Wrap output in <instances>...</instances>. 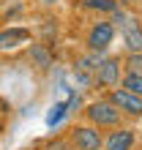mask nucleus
<instances>
[{"mask_svg":"<svg viewBox=\"0 0 142 150\" xmlns=\"http://www.w3.org/2000/svg\"><path fill=\"white\" fill-rule=\"evenodd\" d=\"M115 36H118V28H115L107 16H99L96 22H90V28L85 33V49L107 55V49L115 44Z\"/></svg>","mask_w":142,"mask_h":150,"instance_id":"f03ea898","label":"nucleus"},{"mask_svg":"<svg viewBox=\"0 0 142 150\" xmlns=\"http://www.w3.org/2000/svg\"><path fill=\"white\" fill-rule=\"evenodd\" d=\"M120 38L126 52H142V19L134 14H129V19L120 25Z\"/></svg>","mask_w":142,"mask_h":150,"instance_id":"1a4fd4ad","label":"nucleus"},{"mask_svg":"<svg viewBox=\"0 0 142 150\" xmlns=\"http://www.w3.org/2000/svg\"><path fill=\"white\" fill-rule=\"evenodd\" d=\"M0 3H3V0H0Z\"/></svg>","mask_w":142,"mask_h":150,"instance_id":"4be33fe9","label":"nucleus"},{"mask_svg":"<svg viewBox=\"0 0 142 150\" xmlns=\"http://www.w3.org/2000/svg\"><path fill=\"white\" fill-rule=\"evenodd\" d=\"M82 115H85V123H90V126L101 128V131L118 128V126L126 123V120H123V115H120V109L115 107L107 96H99V98L87 101L85 107H82Z\"/></svg>","mask_w":142,"mask_h":150,"instance_id":"f257e3e1","label":"nucleus"},{"mask_svg":"<svg viewBox=\"0 0 142 150\" xmlns=\"http://www.w3.org/2000/svg\"><path fill=\"white\" fill-rule=\"evenodd\" d=\"M25 55H28L30 66L36 68V71H41V74H47L49 68L55 66V52H52V47L44 44V41H30L28 47H25Z\"/></svg>","mask_w":142,"mask_h":150,"instance_id":"6e6552de","label":"nucleus"},{"mask_svg":"<svg viewBox=\"0 0 142 150\" xmlns=\"http://www.w3.org/2000/svg\"><path fill=\"white\" fill-rule=\"evenodd\" d=\"M104 60V55L101 52H87L85 49V55H79L77 60H74V68H82V71H96V68H99V63Z\"/></svg>","mask_w":142,"mask_h":150,"instance_id":"9d476101","label":"nucleus"},{"mask_svg":"<svg viewBox=\"0 0 142 150\" xmlns=\"http://www.w3.org/2000/svg\"><path fill=\"white\" fill-rule=\"evenodd\" d=\"M118 6H120V8H126V11H134V8L142 6V0H118Z\"/></svg>","mask_w":142,"mask_h":150,"instance_id":"aec40b11","label":"nucleus"},{"mask_svg":"<svg viewBox=\"0 0 142 150\" xmlns=\"http://www.w3.org/2000/svg\"><path fill=\"white\" fill-rule=\"evenodd\" d=\"M118 87H123V90H129V93H134V96L142 98V74H123Z\"/></svg>","mask_w":142,"mask_h":150,"instance_id":"f8f14e48","label":"nucleus"},{"mask_svg":"<svg viewBox=\"0 0 142 150\" xmlns=\"http://www.w3.org/2000/svg\"><path fill=\"white\" fill-rule=\"evenodd\" d=\"M60 0H41V6H58Z\"/></svg>","mask_w":142,"mask_h":150,"instance_id":"412c9836","label":"nucleus"},{"mask_svg":"<svg viewBox=\"0 0 142 150\" xmlns=\"http://www.w3.org/2000/svg\"><path fill=\"white\" fill-rule=\"evenodd\" d=\"M22 11H25V6H22V3H14V8H8V11L3 14V22H14Z\"/></svg>","mask_w":142,"mask_h":150,"instance_id":"a211bd4d","label":"nucleus"},{"mask_svg":"<svg viewBox=\"0 0 142 150\" xmlns=\"http://www.w3.org/2000/svg\"><path fill=\"white\" fill-rule=\"evenodd\" d=\"M68 115V109H66V101H58L55 107H52L49 112H47V126L49 128H55V126H60L63 123V117Z\"/></svg>","mask_w":142,"mask_h":150,"instance_id":"2eb2a0df","label":"nucleus"},{"mask_svg":"<svg viewBox=\"0 0 142 150\" xmlns=\"http://www.w3.org/2000/svg\"><path fill=\"white\" fill-rule=\"evenodd\" d=\"M11 115V107L6 104V98H0V134H3V128H6V117Z\"/></svg>","mask_w":142,"mask_h":150,"instance_id":"6ab92c4d","label":"nucleus"},{"mask_svg":"<svg viewBox=\"0 0 142 150\" xmlns=\"http://www.w3.org/2000/svg\"><path fill=\"white\" fill-rule=\"evenodd\" d=\"M123 74H142V52H126Z\"/></svg>","mask_w":142,"mask_h":150,"instance_id":"ddd939ff","label":"nucleus"},{"mask_svg":"<svg viewBox=\"0 0 142 150\" xmlns=\"http://www.w3.org/2000/svg\"><path fill=\"white\" fill-rule=\"evenodd\" d=\"M68 142L74 150H101L104 131L90 126V123H74L68 128Z\"/></svg>","mask_w":142,"mask_h":150,"instance_id":"20e7f679","label":"nucleus"},{"mask_svg":"<svg viewBox=\"0 0 142 150\" xmlns=\"http://www.w3.org/2000/svg\"><path fill=\"white\" fill-rule=\"evenodd\" d=\"M107 98H109L115 107L120 109L123 115V120H142V98L134 93H129V90H123V87H112V90H107L104 93Z\"/></svg>","mask_w":142,"mask_h":150,"instance_id":"423d86ee","label":"nucleus"},{"mask_svg":"<svg viewBox=\"0 0 142 150\" xmlns=\"http://www.w3.org/2000/svg\"><path fill=\"white\" fill-rule=\"evenodd\" d=\"M71 79L79 90H93V74L90 71H82V68H74L71 66Z\"/></svg>","mask_w":142,"mask_h":150,"instance_id":"4468645a","label":"nucleus"},{"mask_svg":"<svg viewBox=\"0 0 142 150\" xmlns=\"http://www.w3.org/2000/svg\"><path fill=\"white\" fill-rule=\"evenodd\" d=\"M85 104H82V96H79L77 90H71V96H68V101H66V109H68V115H74V112H79Z\"/></svg>","mask_w":142,"mask_h":150,"instance_id":"f3484780","label":"nucleus"},{"mask_svg":"<svg viewBox=\"0 0 142 150\" xmlns=\"http://www.w3.org/2000/svg\"><path fill=\"white\" fill-rule=\"evenodd\" d=\"M137 147V128L131 126H118V128H109L104 131V145L101 150H134Z\"/></svg>","mask_w":142,"mask_h":150,"instance_id":"0eeeda50","label":"nucleus"},{"mask_svg":"<svg viewBox=\"0 0 142 150\" xmlns=\"http://www.w3.org/2000/svg\"><path fill=\"white\" fill-rule=\"evenodd\" d=\"M33 41V30L25 25H6L0 28V55H14Z\"/></svg>","mask_w":142,"mask_h":150,"instance_id":"39448f33","label":"nucleus"},{"mask_svg":"<svg viewBox=\"0 0 142 150\" xmlns=\"http://www.w3.org/2000/svg\"><path fill=\"white\" fill-rule=\"evenodd\" d=\"M123 79V57L120 55H104L99 68L93 71V90H112Z\"/></svg>","mask_w":142,"mask_h":150,"instance_id":"7ed1b4c3","label":"nucleus"},{"mask_svg":"<svg viewBox=\"0 0 142 150\" xmlns=\"http://www.w3.org/2000/svg\"><path fill=\"white\" fill-rule=\"evenodd\" d=\"M44 150H74L68 142V137H52L44 142Z\"/></svg>","mask_w":142,"mask_h":150,"instance_id":"dca6fc26","label":"nucleus"},{"mask_svg":"<svg viewBox=\"0 0 142 150\" xmlns=\"http://www.w3.org/2000/svg\"><path fill=\"white\" fill-rule=\"evenodd\" d=\"M79 6L87 8V11H96V14H107V16H109L115 8H118V0H79Z\"/></svg>","mask_w":142,"mask_h":150,"instance_id":"9b49d317","label":"nucleus"}]
</instances>
